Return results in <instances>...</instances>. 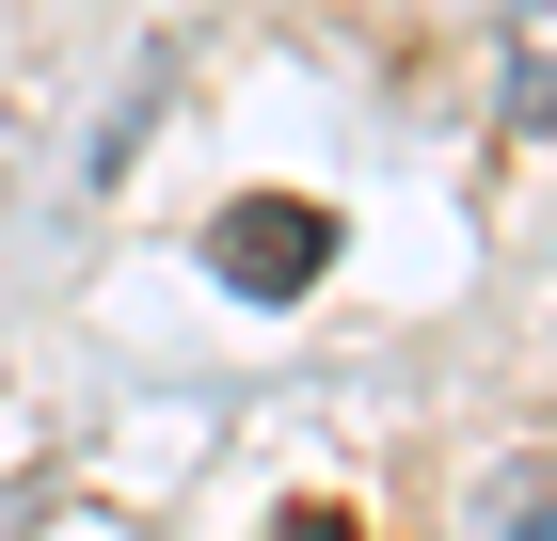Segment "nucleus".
Instances as JSON below:
<instances>
[{
	"instance_id": "1",
	"label": "nucleus",
	"mask_w": 557,
	"mask_h": 541,
	"mask_svg": "<svg viewBox=\"0 0 557 541\" xmlns=\"http://www.w3.org/2000/svg\"><path fill=\"white\" fill-rule=\"evenodd\" d=\"M223 271H239V287H319V208H287V192H256V208L223 223Z\"/></svg>"
}]
</instances>
